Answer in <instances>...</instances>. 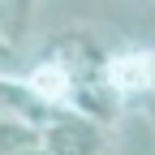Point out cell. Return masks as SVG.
Listing matches in <instances>:
<instances>
[{"mask_svg": "<svg viewBox=\"0 0 155 155\" xmlns=\"http://www.w3.org/2000/svg\"><path fill=\"white\" fill-rule=\"evenodd\" d=\"M43 147L52 155H104L108 147V125L104 121H91V116L61 108V116L43 129Z\"/></svg>", "mask_w": 155, "mask_h": 155, "instance_id": "1", "label": "cell"}, {"mask_svg": "<svg viewBox=\"0 0 155 155\" xmlns=\"http://www.w3.org/2000/svg\"><path fill=\"white\" fill-rule=\"evenodd\" d=\"M108 86L121 95V99H142V95L155 91V52L151 48H129V52H116L108 56Z\"/></svg>", "mask_w": 155, "mask_h": 155, "instance_id": "2", "label": "cell"}, {"mask_svg": "<svg viewBox=\"0 0 155 155\" xmlns=\"http://www.w3.org/2000/svg\"><path fill=\"white\" fill-rule=\"evenodd\" d=\"M26 82L43 95L48 104H61V108H69V99H73V91H78V78H73V69L61 61V56H43V61H35L30 65V73H26Z\"/></svg>", "mask_w": 155, "mask_h": 155, "instance_id": "3", "label": "cell"}, {"mask_svg": "<svg viewBox=\"0 0 155 155\" xmlns=\"http://www.w3.org/2000/svg\"><path fill=\"white\" fill-rule=\"evenodd\" d=\"M0 155H17V151H30V147H43V129L22 121V116L5 112V121H0Z\"/></svg>", "mask_w": 155, "mask_h": 155, "instance_id": "4", "label": "cell"}, {"mask_svg": "<svg viewBox=\"0 0 155 155\" xmlns=\"http://www.w3.org/2000/svg\"><path fill=\"white\" fill-rule=\"evenodd\" d=\"M30 22V0H5V39L22 35Z\"/></svg>", "mask_w": 155, "mask_h": 155, "instance_id": "5", "label": "cell"}, {"mask_svg": "<svg viewBox=\"0 0 155 155\" xmlns=\"http://www.w3.org/2000/svg\"><path fill=\"white\" fill-rule=\"evenodd\" d=\"M17 155H52L48 147H30V151H17Z\"/></svg>", "mask_w": 155, "mask_h": 155, "instance_id": "6", "label": "cell"}]
</instances>
